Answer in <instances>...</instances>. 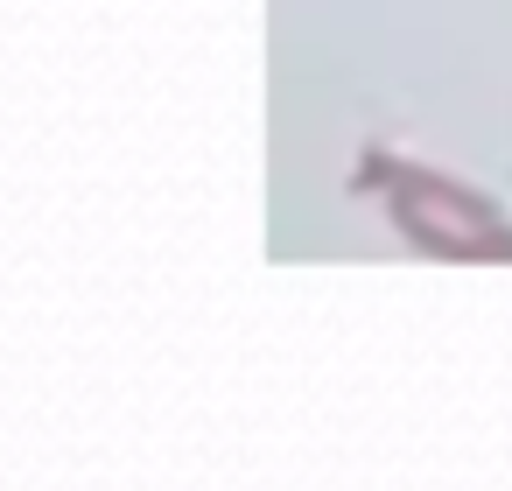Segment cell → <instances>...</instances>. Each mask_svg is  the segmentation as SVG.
<instances>
[{
    "label": "cell",
    "instance_id": "cell-1",
    "mask_svg": "<svg viewBox=\"0 0 512 491\" xmlns=\"http://www.w3.org/2000/svg\"><path fill=\"white\" fill-rule=\"evenodd\" d=\"M372 176L386 183V211L414 246L442 253V260H512V232L498 211H484V197H470L428 169H407V162H372Z\"/></svg>",
    "mask_w": 512,
    "mask_h": 491
}]
</instances>
